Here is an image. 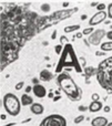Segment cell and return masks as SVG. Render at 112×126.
Instances as JSON below:
<instances>
[{
	"label": "cell",
	"instance_id": "836d02e7",
	"mask_svg": "<svg viewBox=\"0 0 112 126\" xmlns=\"http://www.w3.org/2000/svg\"><path fill=\"white\" fill-rule=\"evenodd\" d=\"M107 126H112V123H109V124L107 125Z\"/></svg>",
	"mask_w": 112,
	"mask_h": 126
},
{
	"label": "cell",
	"instance_id": "484cf974",
	"mask_svg": "<svg viewBox=\"0 0 112 126\" xmlns=\"http://www.w3.org/2000/svg\"><path fill=\"white\" fill-rule=\"evenodd\" d=\"M31 90H33V87H31L30 85H28V86L26 87V94H27V93H29V92H30Z\"/></svg>",
	"mask_w": 112,
	"mask_h": 126
},
{
	"label": "cell",
	"instance_id": "52a82bcc",
	"mask_svg": "<svg viewBox=\"0 0 112 126\" xmlns=\"http://www.w3.org/2000/svg\"><path fill=\"white\" fill-rule=\"evenodd\" d=\"M33 94H35L37 97L41 98V97H44L47 95V90L43 85L41 84H37V85H33V90H32Z\"/></svg>",
	"mask_w": 112,
	"mask_h": 126
},
{
	"label": "cell",
	"instance_id": "8992f818",
	"mask_svg": "<svg viewBox=\"0 0 112 126\" xmlns=\"http://www.w3.org/2000/svg\"><path fill=\"white\" fill-rule=\"evenodd\" d=\"M107 16H108V12H106V11H99L95 15H93V17L89 20V24L90 26H95V24L101 23V22H103L106 20Z\"/></svg>",
	"mask_w": 112,
	"mask_h": 126
},
{
	"label": "cell",
	"instance_id": "4316f807",
	"mask_svg": "<svg viewBox=\"0 0 112 126\" xmlns=\"http://www.w3.org/2000/svg\"><path fill=\"white\" fill-rule=\"evenodd\" d=\"M56 34H57V31H53V33H52V35H51V39H52V40H55L56 39V37H57V35H56Z\"/></svg>",
	"mask_w": 112,
	"mask_h": 126
},
{
	"label": "cell",
	"instance_id": "3957f363",
	"mask_svg": "<svg viewBox=\"0 0 112 126\" xmlns=\"http://www.w3.org/2000/svg\"><path fill=\"white\" fill-rule=\"evenodd\" d=\"M2 104H3L4 110L7 113L11 116H17L19 115L20 110H21V102L15 95L13 93H7L4 94L3 100H2Z\"/></svg>",
	"mask_w": 112,
	"mask_h": 126
},
{
	"label": "cell",
	"instance_id": "2e32d148",
	"mask_svg": "<svg viewBox=\"0 0 112 126\" xmlns=\"http://www.w3.org/2000/svg\"><path fill=\"white\" fill-rule=\"evenodd\" d=\"M94 31H93V27H90V28H87V29H84L83 30V34L84 35H89V34H91V33H93Z\"/></svg>",
	"mask_w": 112,
	"mask_h": 126
},
{
	"label": "cell",
	"instance_id": "7c38bea8",
	"mask_svg": "<svg viewBox=\"0 0 112 126\" xmlns=\"http://www.w3.org/2000/svg\"><path fill=\"white\" fill-rule=\"evenodd\" d=\"M40 79L42 81H44V82H48V81H50L52 79V73L50 71H48V70H43V71L40 72Z\"/></svg>",
	"mask_w": 112,
	"mask_h": 126
},
{
	"label": "cell",
	"instance_id": "8fae6325",
	"mask_svg": "<svg viewBox=\"0 0 112 126\" xmlns=\"http://www.w3.org/2000/svg\"><path fill=\"white\" fill-rule=\"evenodd\" d=\"M22 106H28V105H32L33 104V98L31 96H29L28 94H22L21 98H20Z\"/></svg>",
	"mask_w": 112,
	"mask_h": 126
},
{
	"label": "cell",
	"instance_id": "4fadbf2b",
	"mask_svg": "<svg viewBox=\"0 0 112 126\" xmlns=\"http://www.w3.org/2000/svg\"><path fill=\"white\" fill-rule=\"evenodd\" d=\"M100 48H101L102 51H106V52H108V51H112V41L103 42V43L100 46Z\"/></svg>",
	"mask_w": 112,
	"mask_h": 126
},
{
	"label": "cell",
	"instance_id": "ac0fdd59",
	"mask_svg": "<svg viewBox=\"0 0 112 126\" xmlns=\"http://www.w3.org/2000/svg\"><path fill=\"white\" fill-rule=\"evenodd\" d=\"M108 17L112 19V2L108 4Z\"/></svg>",
	"mask_w": 112,
	"mask_h": 126
},
{
	"label": "cell",
	"instance_id": "f546056e",
	"mask_svg": "<svg viewBox=\"0 0 112 126\" xmlns=\"http://www.w3.org/2000/svg\"><path fill=\"white\" fill-rule=\"evenodd\" d=\"M33 83H35V85H37V84H39V83H38V80H37V79H33Z\"/></svg>",
	"mask_w": 112,
	"mask_h": 126
},
{
	"label": "cell",
	"instance_id": "5bb4252c",
	"mask_svg": "<svg viewBox=\"0 0 112 126\" xmlns=\"http://www.w3.org/2000/svg\"><path fill=\"white\" fill-rule=\"evenodd\" d=\"M80 29V26L79 24H72V26H68L64 28V32L66 33H70V32H73V31H77Z\"/></svg>",
	"mask_w": 112,
	"mask_h": 126
},
{
	"label": "cell",
	"instance_id": "6da1fadb",
	"mask_svg": "<svg viewBox=\"0 0 112 126\" xmlns=\"http://www.w3.org/2000/svg\"><path fill=\"white\" fill-rule=\"evenodd\" d=\"M57 83L61 90L71 98V100H79L81 92H80L79 87L77 86L73 80L71 79V76L67 73H62L58 76Z\"/></svg>",
	"mask_w": 112,
	"mask_h": 126
},
{
	"label": "cell",
	"instance_id": "277c9868",
	"mask_svg": "<svg viewBox=\"0 0 112 126\" xmlns=\"http://www.w3.org/2000/svg\"><path fill=\"white\" fill-rule=\"evenodd\" d=\"M40 126H67V121L63 116L59 114H52L43 118Z\"/></svg>",
	"mask_w": 112,
	"mask_h": 126
},
{
	"label": "cell",
	"instance_id": "30bf717a",
	"mask_svg": "<svg viewBox=\"0 0 112 126\" xmlns=\"http://www.w3.org/2000/svg\"><path fill=\"white\" fill-rule=\"evenodd\" d=\"M102 106L103 105H102V103L100 101H98V102H91V104L89 105V111L91 113H97L100 110H102Z\"/></svg>",
	"mask_w": 112,
	"mask_h": 126
},
{
	"label": "cell",
	"instance_id": "9c48e42d",
	"mask_svg": "<svg viewBox=\"0 0 112 126\" xmlns=\"http://www.w3.org/2000/svg\"><path fill=\"white\" fill-rule=\"evenodd\" d=\"M30 111H31V113L35 114V115H41V114L43 113L44 109H43V105L40 104V103H33L30 106Z\"/></svg>",
	"mask_w": 112,
	"mask_h": 126
},
{
	"label": "cell",
	"instance_id": "83f0119b",
	"mask_svg": "<svg viewBox=\"0 0 112 126\" xmlns=\"http://www.w3.org/2000/svg\"><path fill=\"white\" fill-rule=\"evenodd\" d=\"M104 112H106V113H108V112H110V106H104Z\"/></svg>",
	"mask_w": 112,
	"mask_h": 126
},
{
	"label": "cell",
	"instance_id": "d4e9b609",
	"mask_svg": "<svg viewBox=\"0 0 112 126\" xmlns=\"http://www.w3.org/2000/svg\"><path fill=\"white\" fill-rule=\"evenodd\" d=\"M107 38L109 39V41H112V30L107 32Z\"/></svg>",
	"mask_w": 112,
	"mask_h": 126
},
{
	"label": "cell",
	"instance_id": "9a60e30c",
	"mask_svg": "<svg viewBox=\"0 0 112 126\" xmlns=\"http://www.w3.org/2000/svg\"><path fill=\"white\" fill-rule=\"evenodd\" d=\"M40 9H41L43 12H49V11H50V4L49 3H43V4H41Z\"/></svg>",
	"mask_w": 112,
	"mask_h": 126
},
{
	"label": "cell",
	"instance_id": "f1b7e54d",
	"mask_svg": "<svg viewBox=\"0 0 112 126\" xmlns=\"http://www.w3.org/2000/svg\"><path fill=\"white\" fill-rule=\"evenodd\" d=\"M91 6H92V7H94V6H99V3H98V2H92V3H91Z\"/></svg>",
	"mask_w": 112,
	"mask_h": 126
},
{
	"label": "cell",
	"instance_id": "4dcf8cb0",
	"mask_svg": "<svg viewBox=\"0 0 112 126\" xmlns=\"http://www.w3.org/2000/svg\"><path fill=\"white\" fill-rule=\"evenodd\" d=\"M87 19V16L86 15H82L81 16V20H86Z\"/></svg>",
	"mask_w": 112,
	"mask_h": 126
},
{
	"label": "cell",
	"instance_id": "7402d4cb",
	"mask_svg": "<svg viewBox=\"0 0 112 126\" xmlns=\"http://www.w3.org/2000/svg\"><path fill=\"white\" fill-rule=\"evenodd\" d=\"M97 9L99 11H104V9H106V4L104 3H99V6L97 7Z\"/></svg>",
	"mask_w": 112,
	"mask_h": 126
},
{
	"label": "cell",
	"instance_id": "7a4b0ae2",
	"mask_svg": "<svg viewBox=\"0 0 112 126\" xmlns=\"http://www.w3.org/2000/svg\"><path fill=\"white\" fill-rule=\"evenodd\" d=\"M98 80L101 86L112 91V58L106 60L100 64Z\"/></svg>",
	"mask_w": 112,
	"mask_h": 126
},
{
	"label": "cell",
	"instance_id": "e0dca14e",
	"mask_svg": "<svg viewBox=\"0 0 112 126\" xmlns=\"http://www.w3.org/2000/svg\"><path fill=\"white\" fill-rule=\"evenodd\" d=\"M82 121H84V115H79V116H77V117L75 118V124H80V123L82 122Z\"/></svg>",
	"mask_w": 112,
	"mask_h": 126
},
{
	"label": "cell",
	"instance_id": "1f68e13d",
	"mask_svg": "<svg viewBox=\"0 0 112 126\" xmlns=\"http://www.w3.org/2000/svg\"><path fill=\"white\" fill-rule=\"evenodd\" d=\"M83 33H77V38H81Z\"/></svg>",
	"mask_w": 112,
	"mask_h": 126
},
{
	"label": "cell",
	"instance_id": "d6986e66",
	"mask_svg": "<svg viewBox=\"0 0 112 126\" xmlns=\"http://www.w3.org/2000/svg\"><path fill=\"white\" fill-rule=\"evenodd\" d=\"M23 85H24L23 81H21V82H19V83H17V84H16L15 89H16V90H17V91H19V90H21V89H22V87H23Z\"/></svg>",
	"mask_w": 112,
	"mask_h": 126
},
{
	"label": "cell",
	"instance_id": "44dd1931",
	"mask_svg": "<svg viewBox=\"0 0 112 126\" xmlns=\"http://www.w3.org/2000/svg\"><path fill=\"white\" fill-rule=\"evenodd\" d=\"M91 97H92V102H98V101H99V94H97V93H94V94H92V96H91Z\"/></svg>",
	"mask_w": 112,
	"mask_h": 126
},
{
	"label": "cell",
	"instance_id": "ffe728a7",
	"mask_svg": "<svg viewBox=\"0 0 112 126\" xmlns=\"http://www.w3.org/2000/svg\"><path fill=\"white\" fill-rule=\"evenodd\" d=\"M68 42V38L66 37V35H62V37H60V44H64V43H67Z\"/></svg>",
	"mask_w": 112,
	"mask_h": 126
},
{
	"label": "cell",
	"instance_id": "5b68a950",
	"mask_svg": "<svg viewBox=\"0 0 112 126\" xmlns=\"http://www.w3.org/2000/svg\"><path fill=\"white\" fill-rule=\"evenodd\" d=\"M103 37H107V32L103 29L95 30L94 32L89 37V42H90L92 46H98V44L101 46V40L103 39Z\"/></svg>",
	"mask_w": 112,
	"mask_h": 126
},
{
	"label": "cell",
	"instance_id": "603a6c76",
	"mask_svg": "<svg viewBox=\"0 0 112 126\" xmlns=\"http://www.w3.org/2000/svg\"><path fill=\"white\" fill-rule=\"evenodd\" d=\"M55 50H56V53H57V54H59V53L61 52V50H62V46H61V44L57 46V47L55 48Z\"/></svg>",
	"mask_w": 112,
	"mask_h": 126
},
{
	"label": "cell",
	"instance_id": "cb8c5ba5",
	"mask_svg": "<svg viewBox=\"0 0 112 126\" xmlns=\"http://www.w3.org/2000/svg\"><path fill=\"white\" fill-rule=\"evenodd\" d=\"M79 110L80 112H84V111H87V110H89V107H87V106H83V105H80L79 106Z\"/></svg>",
	"mask_w": 112,
	"mask_h": 126
},
{
	"label": "cell",
	"instance_id": "ba28073f",
	"mask_svg": "<svg viewBox=\"0 0 112 126\" xmlns=\"http://www.w3.org/2000/svg\"><path fill=\"white\" fill-rule=\"evenodd\" d=\"M109 122L107 120V117H104V116H98V117L93 118L91 121V125L92 126H107Z\"/></svg>",
	"mask_w": 112,
	"mask_h": 126
},
{
	"label": "cell",
	"instance_id": "d6a6232c",
	"mask_svg": "<svg viewBox=\"0 0 112 126\" xmlns=\"http://www.w3.org/2000/svg\"><path fill=\"white\" fill-rule=\"evenodd\" d=\"M1 118L2 120H6V115H4V114H1Z\"/></svg>",
	"mask_w": 112,
	"mask_h": 126
}]
</instances>
